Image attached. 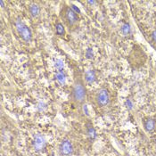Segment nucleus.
I'll use <instances>...</instances> for the list:
<instances>
[{
    "label": "nucleus",
    "mask_w": 156,
    "mask_h": 156,
    "mask_svg": "<svg viewBox=\"0 0 156 156\" xmlns=\"http://www.w3.org/2000/svg\"><path fill=\"white\" fill-rule=\"evenodd\" d=\"M73 77L74 79L71 88L70 100L77 105H81L84 104L87 98V92L86 88L84 77L79 68L74 69Z\"/></svg>",
    "instance_id": "nucleus-1"
},
{
    "label": "nucleus",
    "mask_w": 156,
    "mask_h": 156,
    "mask_svg": "<svg viewBox=\"0 0 156 156\" xmlns=\"http://www.w3.org/2000/svg\"><path fill=\"white\" fill-rule=\"evenodd\" d=\"M60 17L63 23L72 30H75L79 26L80 18L78 14L71 8L70 5H62L60 11Z\"/></svg>",
    "instance_id": "nucleus-2"
},
{
    "label": "nucleus",
    "mask_w": 156,
    "mask_h": 156,
    "mask_svg": "<svg viewBox=\"0 0 156 156\" xmlns=\"http://www.w3.org/2000/svg\"><path fill=\"white\" fill-rule=\"evenodd\" d=\"M92 101H93L94 105L97 108H106L111 105V102H112L111 92L106 87H101L94 93Z\"/></svg>",
    "instance_id": "nucleus-3"
},
{
    "label": "nucleus",
    "mask_w": 156,
    "mask_h": 156,
    "mask_svg": "<svg viewBox=\"0 0 156 156\" xmlns=\"http://www.w3.org/2000/svg\"><path fill=\"white\" fill-rule=\"evenodd\" d=\"M14 24H15L16 30H17L19 36L21 37V38L25 42H30L32 38V33H31V30H30V28L24 23L22 21V19H20V18L15 21Z\"/></svg>",
    "instance_id": "nucleus-4"
},
{
    "label": "nucleus",
    "mask_w": 156,
    "mask_h": 156,
    "mask_svg": "<svg viewBox=\"0 0 156 156\" xmlns=\"http://www.w3.org/2000/svg\"><path fill=\"white\" fill-rule=\"evenodd\" d=\"M58 150H59V154L61 156H71L73 154L74 146L70 139L65 138L62 140V142L59 144Z\"/></svg>",
    "instance_id": "nucleus-5"
},
{
    "label": "nucleus",
    "mask_w": 156,
    "mask_h": 156,
    "mask_svg": "<svg viewBox=\"0 0 156 156\" xmlns=\"http://www.w3.org/2000/svg\"><path fill=\"white\" fill-rule=\"evenodd\" d=\"M32 147L36 152H43L46 147H47V140L46 137L41 135V134H36L33 136V140H32Z\"/></svg>",
    "instance_id": "nucleus-6"
},
{
    "label": "nucleus",
    "mask_w": 156,
    "mask_h": 156,
    "mask_svg": "<svg viewBox=\"0 0 156 156\" xmlns=\"http://www.w3.org/2000/svg\"><path fill=\"white\" fill-rule=\"evenodd\" d=\"M143 128L147 133H153L156 129V121L153 117H145L142 120Z\"/></svg>",
    "instance_id": "nucleus-7"
},
{
    "label": "nucleus",
    "mask_w": 156,
    "mask_h": 156,
    "mask_svg": "<svg viewBox=\"0 0 156 156\" xmlns=\"http://www.w3.org/2000/svg\"><path fill=\"white\" fill-rule=\"evenodd\" d=\"M28 12H29V14L32 18H36L40 13V7H39V5L37 4L32 2L28 6Z\"/></svg>",
    "instance_id": "nucleus-8"
},
{
    "label": "nucleus",
    "mask_w": 156,
    "mask_h": 156,
    "mask_svg": "<svg viewBox=\"0 0 156 156\" xmlns=\"http://www.w3.org/2000/svg\"><path fill=\"white\" fill-rule=\"evenodd\" d=\"M55 34L60 37H62L65 36V27L63 23H62V21H59L57 20L55 22Z\"/></svg>",
    "instance_id": "nucleus-9"
},
{
    "label": "nucleus",
    "mask_w": 156,
    "mask_h": 156,
    "mask_svg": "<svg viewBox=\"0 0 156 156\" xmlns=\"http://www.w3.org/2000/svg\"><path fill=\"white\" fill-rule=\"evenodd\" d=\"M83 77H84L85 82L87 84H92L93 82H95V80H96V72H94V71H92V70H89V71L85 72Z\"/></svg>",
    "instance_id": "nucleus-10"
},
{
    "label": "nucleus",
    "mask_w": 156,
    "mask_h": 156,
    "mask_svg": "<svg viewBox=\"0 0 156 156\" xmlns=\"http://www.w3.org/2000/svg\"><path fill=\"white\" fill-rule=\"evenodd\" d=\"M86 132H87V136L89 138V140L93 141L96 137V129H94V127L92 126L91 123H87L86 125Z\"/></svg>",
    "instance_id": "nucleus-11"
},
{
    "label": "nucleus",
    "mask_w": 156,
    "mask_h": 156,
    "mask_svg": "<svg viewBox=\"0 0 156 156\" xmlns=\"http://www.w3.org/2000/svg\"><path fill=\"white\" fill-rule=\"evenodd\" d=\"M120 31H121V33H122L124 36L129 35V34L131 33V27H130L129 23H124L122 24L121 27H120Z\"/></svg>",
    "instance_id": "nucleus-12"
},
{
    "label": "nucleus",
    "mask_w": 156,
    "mask_h": 156,
    "mask_svg": "<svg viewBox=\"0 0 156 156\" xmlns=\"http://www.w3.org/2000/svg\"><path fill=\"white\" fill-rule=\"evenodd\" d=\"M56 80L60 83L61 85H64L66 82V75L63 72H57L55 75Z\"/></svg>",
    "instance_id": "nucleus-13"
},
{
    "label": "nucleus",
    "mask_w": 156,
    "mask_h": 156,
    "mask_svg": "<svg viewBox=\"0 0 156 156\" xmlns=\"http://www.w3.org/2000/svg\"><path fill=\"white\" fill-rule=\"evenodd\" d=\"M55 68L57 70V72H63L64 69V62L61 59H56L55 61Z\"/></svg>",
    "instance_id": "nucleus-14"
},
{
    "label": "nucleus",
    "mask_w": 156,
    "mask_h": 156,
    "mask_svg": "<svg viewBox=\"0 0 156 156\" xmlns=\"http://www.w3.org/2000/svg\"><path fill=\"white\" fill-rule=\"evenodd\" d=\"M125 106L128 109H132L133 107V102L130 99H127L125 102Z\"/></svg>",
    "instance_id": "nucleus-15"
},
{
    "label": "nucleus",
    "mask_w": 156,
    "mask_h": 156,
    "mask_svg": "<svg viewBox=\"0 0 156 156\" xmlns=\"http://www.w3.org/2000/svg\"><path fill=\"white\" fill-rule=\"evenodd\" d=\"M86 55L87 58H93V52L90 48H88L86 52Z\"/></svg>",
    "instance_id": "nucleus-16"
},
{
    "label": "nucleus",
    "mask_w": 156,
    "mask_h": 156,
    "mask_svg": "<svg viewBox=\"0 0 156 156\" xmlns=\"http://www.w3.org/2000/svg\"><path fill=\"white\" fill-rule=\"evenodd\" d=\"M70 6H71V8H72V10H73L74 12H76L77 14H78V13H80V9H79V8H78V7H77L76 5H74L71 4V5H70Z\"/></svg>",
    "instance_id": "nucleus-17"
},
{
    "label": "nucleus",
    "mask_w": 156,
    "mask_h": 156,
    "mask_svg": "<svg viewBox=\"0 0 156 156\" xmlns=\"http://www.w3.org/2000/svg\"><path fill=\"white\" fill-rule=\"evenodd\" d=\"M151 38H152V40H153L154 42H156V30L152 32V34H151Z\"/></svg>",
    "instance_id": "nucleus-18"
},
{
    "label": "nucleus",
    "mask_w": 156,
    "mask_h": 156,
    "mask_svg": "<svg viewBox=\"0 0 156 156\" xmlns=\"http://www.w3.org/2000/svg\"><path fill=\"white\" fill-rule=\"evenodd\" d=\"M87 3L89 5H94V4H96V1H87Z\"/></svg>",
    "instance_id": "nucleus-19"
},
{
    "label": "nucleus",
    "mask_w": 156,
    "mask_h": 156,
    "mask_svg": "<svg viewBox=\"0 0 156 156\" xmlns=\"http://www.w3.org/2000/svg\"><path fill=\"white\" fill-rule=\"evenodd\" d=\"M155 145H156V139H155Z\"/></svg>",
    "instance_id": "nucleus-20"
}]
</instances>
